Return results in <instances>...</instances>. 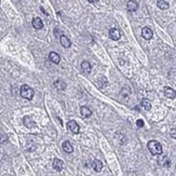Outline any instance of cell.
Masks as SVG:
<instances>
[{
    "label": "cell",
    "mask_w": 176,
    "mask_h": 176,
    "mask_svg": "<svg viewBox=\"0 0 176 176\" xmlns=\"http://www.w3.org/2000/svg\"><path fill=\"white\" fill-rule=\"evenodd\" d=\"M148 147V150L151 152V155L153 156H158V155H161L162 153V146L161 144L157 141H150L147 144Z\"/></svg>",
    "instance_id": "6da1fadb"
},
{
    "label": "cell",
    "mask_w": 176,
    "mask_h": 176,
    "mask_svg": "<svg viewBox=\"0 0 176 176\" xmlns=\"http://www.w3.org/2000/svg\"><path fill=\"white\" fill-rule=\"evenodd\" d=\"M35 95V92L34 90L30 88L29 85H27V84H23L22 87H21V96L23 98H26V99H33Z\"/></svg>",
    "instance_id": "7a4b0ae2"
},
{
    "label": "cell",
    "mask_w": 176,
    "mask_h": 176,
    "mask_svg": "<svg viewBox=\"0 0 176 176\" xmlns=\"http://www.w3.org/2000/svg\"><path fill=\"white\" fill-rule=\"evenodd\" d=\"M67 129H68L71 133H73V134H78L79 131H80L78 123L76 122L75 120H70V121L67 123Z\"/></svg>",
    "instance_id": "3957f363"
},
{
    "label": "cell",
    "mask_w": 176,
    "mask_h": 176,
    "mask_svg": "<svg viewBox=\"0 0 176 176\" xmlns=\"http://www.w3.org/2000/svg\"><path fill=\"white\" fill-rule=\"evenodd\" d=\"M109 37H110L113 40H115V41L119 40L120 39V37H121L120 30L117 29V28H111V29L109 30Z\"/></svg>",
    "instance_id": "277c9868"
},
{
    "label": "cell",
    "mask_w": 176,
    "mask_h": 176,
    "mask_svg": "<svg viewBox=\"0 0 176 176\" xmlns=\"http://www.w3.org/2000/svg\"><path fill=\"white\" fill-rule=\"evenodd\" d=\"M152 30L149 27H144L142 29V36L144 39L146 40H150L152 38Z\"/></svg>",
    "instance_id": "5b68a950"
},
{
    "label": "cell",
    "mask_w": 176,
    "mask_h": 176,
    "mask_svg": "<svg viewBox=\"0 0 176 176\" xmlns=\"http://www.w3.org/2000/svg\"><path fill=\"white\" fill-rule=\"evenodd\" d=\"M64 167V163L62 160H59V159H57V158H55L53 160V169L55 170V171L57 172H61L62 170H63Z\"/></svg>",
    "instance_id": "8992f818"
},
{
    "label": "cell",
    "mask_w": 176,
    "mask_h": 176,
    "mask_svg": "<svg viewBox=\"0 0 176 176\" xmlns=\"http://www.w3.org/2000/svg\"><path fill=\"white\" fill-rule=\"evenodd\" d=\"M59 41H61V44L63 45L64 48H70V45H71V42H70V40L66 37V36H64V35H62L61 37H59Z\"/></svg>",
    "instance_id": "52a82bcc"
},
{
    "label": "cell",
    "mask_w": 176,
    "mask_h": 176,
    "mask_svg": "<svg viewBox=\"0 0 176 176\" xmlns=\"http://www.w3.org/2000/svg\"><path fill=\"white\" fill-rule=\"evenodd\" d=\"M164 95H165L166 97L172 98V99H173V98L176 97V92L172 88L166 87V88H164Z\"/></svg>",
    "instance_id": "ba28073f"
},
{
    "label": "cell",
    "mask_w": 176,
    "mask_h": 176,
    "mask_svg": "<svg viewBox=\"0 0 176 176\" xmlns=\"http://www.w3.org/2000/svg\"><path fill=\"white\" fill-rule=\"evenodd\" d=\"M91 69H92V66L91 64L87 62V61H83L81 63V70H82L84 73H91Z\"/></svg>",
    "instance_id": "9c48e42d"
},
{
    "label": "cell",
    "mask_w": 176,
    "mask_h": 176,
    "mask_svg": "<svg viewBox=\"0 0 176 176\" xmlns=\"http://www.w3.org/2000/svg\"><path fill=\"white\" fill-rule=\"evenodd\" d=\"M127 8L130 12H135L137 10V8H138V3H137L136 1H134V0H130L127 2Z\"/></svg>",
    "instance_id": "30bf717a"
},
{
    "label": "cell",
    "mask_w": 176,
    "mask_h": 176,
    "mask_svg": "<svg viewBox=\"0 0 176 176\" xmlns=\"http://www.w3.org/2000/svg\"><path fill=\"white\" fill-rule=\"evenodd\" d=\"M62 147H63V150H64V151L67 152V153H71V152L73 151V145H71V144H70V142H68V141H65V142L63 143Z\"/></svg>",
    "instance_id": "8fae6325"
},
{
    "label": "cell",
    "mask_w": 176,
    "mask_h": 176,
    "mask_svg": "<svg viewBox=\"0 0 176 176\" xmlns=\"http://www.w3.org/2000/svg\"><path fill=\"white\" fill-rule=\"evenodd\" d=\"M33 26H34V28H36V29H41L43 27L42 20L40 17H35L34 20H33Z\"/></svg>",
    "instance_id": "7c38bea8"
},
{
    "label": "cell",
    "mask_w": 176,
    "mask_h": 176,
    "mask_svg": "<svg viewBox=\"0 0 176 176\" xmlns=\"http://www.w3.org/2000/svg\"><path fill=\"white\" fill-rule=\"evenodd\" d=\"M54 87H55V89H57L59 91H64L66 89V83L64 82L63 80L59 79V80H56L54 82Z\"/></svg>",
    "instance_id": "4fadbf2b"
},
{
    "label": "cell",
    "mask_w": 176,
    "mask_h": 176,
    "mask_svg": "<svg viewBox=\"0 0 176 176\" xmlns=\"http://www.w3.org/2000/svg\"><path fill=\"white\" fill-rule=\"evenodd\" d=\"M24 124H25V127H27L28 129H31V127H36V123H35V121L31 119L30 117H24Z\"/></svg>",
    "instance_id": "5bb4252c"
},
{
    "label": "cell",
    "mask_w": 176,
    "mask_h": 176,
    "mask_svg": "<svg viewBox=\"0 0 176 176\" xmlns=\"http://www.w3.org/2000/svg\"><path fill=\"white\" fill-rule=\"evenodd\" d=\"M80 113H81V116L84 118H89L91 115H92V111H91V109L87 106H82V107L80 108Z\"/></svg>",
    "instance_id": "9a60e30c"
},
{
    "label": "cell",
    "mask_w": 176,
    "mask_h": 176,
    "mask_svg": "<svg viewBox=\"0 0 176 176\" xmlns=\"http://www.w3.org/2000/svg\"><path fill=\"white\" fill-rule=\"evenodd\" d=\"M49 59H51V62L54 64H59V61H61V57H59V55L56 52H51L49 54Z\"/></svg>",
    "instance_id": "2e32d148"
},
{
    "label": "cell",
    "mask_w": 176,
    "mask_h": 176,
    "mask_svg": "<svg viewBox=\"0 0 176 176\" xmlns=\"http://www.w3.org/2000/svg\"><path fill=\"white\" fill-rule=\"evenodd\" d=\"M92 166H93L95 172H101L102 169H103V163H102V161H99V160H94L93 163H92Z\"/></svg>",
    "instance_id": "e0dca14e"
},
{
    "label": "cell",
    "mask_w": 176,
    "mask_h": 176,
    "mask_svg": "<svg viewBox=\"0 0 176 176\" xmlns=\"http://www.w3.org/2000/svg\"><path fill=\"white\" fill-rule=\"evenodd\" d=\"M157 5H158V8L161 9V10H166V9H169V7H170V5L166 2L165 0H158V1H157Z\"/></svg>",
    "instance_id": "ac0fdd59"
},
{
    "label": "cell",
    "mask_w": 176,
    "mask_h": 176,
    "mask_svg": "<svg viewBox=\"0 0 176 176\" xmlns=\"http://www.w3.org/2000/svg\"><path fill=\"white\" fill-rule=\"evenodd\" d=\"M142 106L144 107V109H146V110H150V109H151V103H150V101L147 99V98H144L142 101Z\"/></svg>",
    "instance_id": "d6986e66"
},
{
    "label": "cell",
    "mask_w": 176,
    "mask_h": 176,
    "mask_svg": "<svg viewBox=\"0 0 176 176\" xmlns=\"http://www.w3.org/2000/svg\"><path fill=\"white\" fill-rule=\"evenodd\" d=\"M159 163L163 166H169L171 162H170V160L167 159V157H161V158L159 159Z\"/></svg>",
    "instance_id": "ffe728a7"
},
{
    "label": "cell",
    "mask_w": 176,
    "mask_h": 176,
    "mask_svg": "<svg viewBox=\"0 0 176 176\" xmlns=\"http://www.w3.org/2000/svg\"><path fill=\"white\" fill-rule=\"evenodd\" d=\"M7 142H8V136L5 134H1L0 135V143L3 144V143H7Z\"/></svg>",
    "instance_id": "44dd1931"
},
{
    "label": "cell",
    "mask_w": 176,
    "mask_h": 176,
    "mask_svg": "<svg viewBox=\"0 0 176 176\" xmlns=\"http://www.w3.org/2000/svg\"><path fill=\"white\" fill-rule=\"evenodd\" d=\"M136 125L138 127H144V121H143V120H141V119H138V120L136 121Z\"/></svg>",
    "instance_id": "7402d4cb"
},
{
    "label": "cell",
    "mask_w": 176,
    "mask_h": 176,
    "mask_svg": "<svg viewBox=\"0 0 176 176\" xmlns=\"http://www.w3.org/2000/svg\"><path fill=\"white\" fill-rule=\"evenodd\" d=\"M54 34H55V36H59V30L57 29V28H55V29H54Z\"/></svg>",
    "instance_id": "603a6c76"
},
{
    "label": "cell",
    "mask_w": 176,
    "mask_h": 176,
    "mask_svg": "<svg viewBox=\"0 0 176 176\" xmlns=\"http://www.w3.org/2000/svg\"><path fill=\"white\" fill-rule=\"evenodd\" d=\"M88 1H90V2H97L98 0H88Z\"/></svg>",
    "instance_id": "cb8c5ba5"
}]
</instances>
